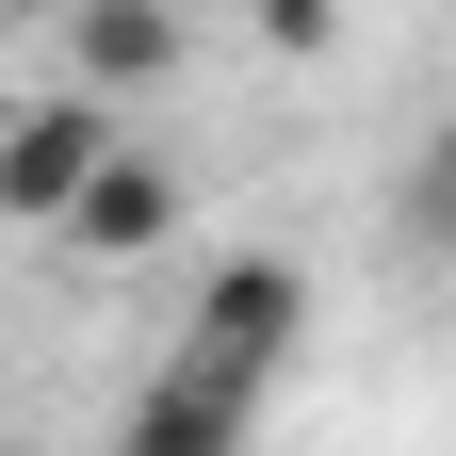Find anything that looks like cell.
Wrapping results in <instances>:
<instances>
[{
	"label": "cell",
	"instance_id": "obj_1",
	"mask_svg": "<svg viewBox=\"0 0 456 456\" xmlns=\"http://www.w3.org/2000/svg\"><path fill=\"white\" fill-rule=\"evenodd\" d=\"M294 326H310V277L294 261H212L196 277V326H180V375L228 391V408H261V375L294 359Z\"/></svg>",
	"mask_w": 456,
	"mask_h": 456
},
{
	"label": "cell",
	"instance_id": "obj_3",
	"mask_svg": "<svg viewBox=\"0 0 456 456\" xmlns=\"http://www.w3.org/2000/svg\"><path fill=\"white\" fill-rule=\"evenodd\" d=\"M66 82H98V98L180 82V17L163 0H66Z\"/></svg>",
	"mask_w": 456,
	"mask_h": 456
},
{
	"label": "cell",
	"instance_id": "obj_5",
	"mask_svg": "<svg viewBox=\"0 0 456 456\" xmlns=\"http://www.w3.org/2000/svg\"><path fill=\"white\" fill-rule=\"evenodd\" d=\"M212 440H245V408H228V391H196V375H163L147 408H131V456H212Z\"/></svg>",
	"mask_w": 456,
	"mask_h": 456
},
{
	"label": "cell",
	"instance_id": "obj_6",
	"mask_svg": "<svg viewBox=\"0 0 456 456\" xmlns=\"http://www.w3.org/2000/svg\"><path fill=\"white\" fill-rule=\"evenodd\" d=\"M245 33L277 49V66H326V33H342V0H245Z\"/></svg>",
	"mask_w": 456,
	"mask_h": 456
},
{
	"label": "cell",
	"instance_id": "obj_2",
	"mask_svg": "<svg viewBox=\"0 0 456 456\" xmlns=\"http://www.w3.org/2000/svg\"><path fill=\"white\" fill-rule=\"evenodd\" d=\"M114 163V98L66 82V98H17L0 114V228H66V196Z\"/></svg>",
	"mask_w": 456,
	"mask_h": 456
},
{
	"label": "cell",
	"instance_id": "obj_4",
	"mask_svg": "<svg viewBox=\"0 0 456 456\" xmlns=\"http://www.w3.org/2000/svg\"><path fill=\"white\" fill-rule=\"evenodd\" d=\"M163 228H180V163H147V147H114L98 180L66 196V245H82V261H147Z\"/></svg>",
	"mask_w": 456,
	"mask_h": 456
},
{
	"label": "cell",
	"instance_id": "obj_7",
	"mask_svg": "<svg viewBox=\"0 0 456 456\" xmlns=\"http://www.w3.org/2000/svg\"><path fill=\"white\" fill-rule=\"evenodd\" d=\"M0 17H66V0H0Z\"/></svg>",
	"mask_w": 456,
	"mask_h": 456
}]
</instances>
